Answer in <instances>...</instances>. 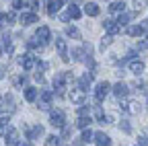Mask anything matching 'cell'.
Masks as SVG:
<instances>
[{"label":"cell","mask_w":148,"mask_h":146,"mask_svg":"<svg viewBox=\"0 0 148 146\" xmlns=\"http://www.w3.org/2000/svg\"><path fill=\"white\" fill-rule=\"evenodd\" d=\"M35 37H37V41H39L41 45H45L49 39H51V31H49V27H39V29H37V33H35Z\"/></svg>","instance_id":"obj_6"},{"label":"cell","mask_w":148,"mask_h":146,"mask_svg":"<svg viewBox=\"0 0 148 146\" xmlns=\"http://www.w3.org/2000/svg\"><path fill=\"white\" fill-rule=\"evenodd\" d=\"M111 39H113V37H111V35H105V37L101 39V49H105L109 43H111Z\"/></svg>","instance_id":"obj_35"},{"label":"cell","mask_w":148,"mask_h":146,"mask_svg":"<svg viewBox=\"0 0 148 146\" xmlns=\"http://www.w3.org/2000/svg\"><path fill=\"white\" fill-rule=\"evenodd\" d=\"M49 123L53 127H66V115L62 109H56V111H49Z\"/></svg>","instance_id":"obj_1"},{"label":"cell","mask_w":148,"mask_h":146,"mask_svg":"<svg viewBox=\"0 0 148 146\" xmlns=\"http://www.w3.org/2000/svg\"><path fill=\"white\" fill-rule=\"evenodd\" d=\"M84 97H86V90H82L80 86L72 88V93H70V99H72V103H76V105H84Z\"/></svg>","instance_id":"obj_8"},{"label":"cell","mask_w":148,"mask_h":146,"mask_svg":"<svg viewBox=\"0 0 148 146\" xmlns=\"http://www.w3.org/2000/svg\"><path fill=\"white\" fill-rule=\"evenodd\" d=\"M37 95H39V90H37V88H33V86H27V88H25V99H27L29 103L37 101Z\"/></svg>","instance_id":"obj_22"},{"label":"cell","mask_w":148,"mask_h":146,"mask_svg":"<svg viewBox=\"0 0 148 146\" xmlns=\"http://www.w3.org/2000/svg\"><path fill=\"white\" fill-rule=\"evenodd\" d=\"M45 146H60V136H56V134L47 136V140H45Z\"/></svg>","instance_id":"obj_28"},{"label":"cell","mask_w":148,"mask_h":146,"mask_svg":"<svg viewBox=\"0 0 148 146\" xmlns=\"http://www.w3.org/2000/svg\"><path fill=\"white\" fill-rule=\"evenodd\" d=\"M39 136H43V125H39V123L27 130V138H29V140H37Z\"/></svg>","instance_id":"obj_14"},{"label":"cell","mask_w":148,"mask_h":146,"mask_svg":"<svg viewBox=\"0 0 148 146\" xmlns=\"http://www.w3.org/2000/svg\"><path fill=\"white\" fill-rule=\"evenodd\" d=\"M27 80H29V76H27V74H21V76L14 78V84H16V86H23V84H27Z\"/></svg>","instance_id":"obj_32"},{"label":"cell","mask_w":148,"mask_h":146,"mask_svg":"<svg viewBox=\"0 0 148 146\" xmlns=\"http://www.w3.org/2000/svg\"><path fill=\"white\" fill-rule=\"evenodd\" d=\"M92 78H95V72H86V74H82V76L78 78V86H80L82 90H86Z\"/></svg>","instance_id":"obj_16"},{"label":"cell","mask_w":148,"mask_h":146,"mask_svg":"<svg viewBox=\"0 0 148 146\" xmlns=\"http://www.w3.org/2000/svg\"><path fill=\"white\" fill-rule=\"evenodd\" d=\"M113 88L107 80H101L99 84H97V88H95V101L97 103H101V101H105V97H107V93Z\"/></svg>","instance_id":"obj_2"},{"label":"cell","mask_w":148,"mask_h":146,"mask_svg":"<svg viewBox=\"0 0 148 146\" xmlns=\"http://www.w3.org/2000/svg\"><path fill=\"white\" fill-rule=\"evenodd\" d=\"M95 144L97 146H111V138L105 132H97L95 134Z\"/></svg>","instance_id":"obj_17"},{"label":"cell","mask_w":148,"mask_h":146,"mask_svg":"<svg viewBox=\"0 0 148 146\" xmlns=\"http://www.w3.org/2000/svg\"><path fill=\"white\" fill-rule=\"evenodd\" d=\"M2 99H4V97H0V101H2Z\"/></svg>","instance_id":"obj_45"},{"label":"cell","mask_w":148,"mask_h":146,"mask_svg":"<svg viewBox=\"0 0 148 146\" xmlns=\"http://www.w3.org/2000/svg\"><path fill=\"white\" fill-rule=\"evenodd\" d=\"M109 10L113 14H121V12H125V2L123 0H113V2L109 4Z\"/></svg>","instance_id":"obj_15"},{"label":"cell","mask_w":148,"mask_h":146,"mask_svg":"<svg viewBox=\"0 0 148 146\" xmlns=\"http://www.w3.org/2000/svg\"><path fill=\"white\" fill-rule=\"evenodd\" d=\"M0 111H4L6 115H10V113L14 111V99H12L10 95H6V97L2 99V105H0Z\"/></svg>","instance_id":"obj_11"},{"label":"cell","mask_w":148,"mask_h":146,"mask_svg":"<svg viewBox=\"0 0 148 146\" xmlns=\"http://www.w3.org/2000/svg\"><path fill=\"white\" fill-rule=\"evenodd\" d=\"M27 6L31 8V12H35L37 8H39V0H27Z\"/></svg>","instance_id":"obj_34"},{"label":"cell","mask_w":148,"mask_h":146,"mask_svg":"<svg viewBox=\"0 0 148 146\" xmlns=\"http://www.w3.org/2000/svg\"><path fill=\"white\" fill-rule=\"evenodd\" d=\"M146 103H148V95H146ZM146 107H148V105H146Z\"/></svg>","instance_id":"obj_42"},{"label":"cell","mask_w":148,"mask_h":146,"mask_svg":"<svg viewBox=\"0 0 148 146\" xmlns=\"http://www.w3.org/2000/svg\"><path fill=\"white\" fill-rule=\"evenodd\" d=\"M60 8H62V0H49L47 2V14L49 16H53Z\"/></svg>","instance_id":"obj_19"},{"label":"cell","mask_w":148,"mask_h":146,"mask_svg":"<svg viewBox=\"0 0 148 146\" xmlns=\"http://www.w3.org/2000/svg\"><path fill=\"white\" fill-rule=\"evenodd\" d=\"M56 49H58L62 62H70V56H68V47H66V41L62 37H56Z\"/></svg>","instance_id":"obj_5"},{"label":"cell","mask_w":148,"mask_h":146,"mask_svg":"<svg viewBox=\"0 0 148 146\" xmlns=\"http://www.w3.org/2000/svg\"><path fill=\"white\" fill-rule=\"evenodd\" d=\"M111 90H113V95L117 97V99H125L127 97V93H130V86L125 84V82H117V84H113V88H111Z\"/></svg>","instance_id":"obj_7"},{"label":"cell","mask_w":148,"mask_h":146,"mask_svg":"<svg viewBox=\"0 0 148 146\" xmlns=\"http://www.w3.org/2000/svg\"><path fill=\"white\" fill-rule=\"evenodd\" d=\"M132 19H134V12H121V14L117 16V25H119V27H125Z\"/></svg>","instance_id":"obj_21"},{"label":"cell","mask_w":148,"mask_h":146,"mask_svg":"<svg viewBox=\"0 0 148 146\" xmlns=\"http://www.w3.org/2000/svg\"><path fill=\"white\" fill-rule=\"evenodd\" d=\"M21 4H23V0H12V8H14V10H18V8H23Z\"/></svg>","instance_id":"obj_36"},{"label":"cell","mask_w":148,"mask_h":146,"mask_svg":"<svg viewBox=\"0 0 148 146\" xmlns=\"http://www.w3.org/2000/svg\"><path fill=\"white\" fill-rule=\"evenodd\" d=\"M4 142L6 146H21V140H18V132L14 127H8V132L4 134Z\"/></svg>","instance_id":"obj_4"},{"label":"cell","mask_w":148,"mask_h":146,"mask_svg":"<svg viewBox=\"0 0 148 146\" xmlns=\"http://www.w3.org/2000/svg\"><path fill=\"white\" fill-rule=\"evenodd\" d=\"M18 64L23 66L25 72H31L33 68H37V60L31 56V53H25V56H21V58H18Z\"/></svg>","instance_id":"obj_3"},{"label":"cell","mask_w":148,"mask_h":146,"mask_svg":"<svg viewBox=\"0 0 148 146\" xmlns=\"http://www.w3.org/2000/svg\"><path fill=\"white\" fill-rule=\"evenodd\" d=\"M8 115H4V117H0V136H4L6 132H8Z\"/></svg>","instance_id":"obj_26"},{"label":"cell","mask_w":148,"mask_h":146,"mask_svg":"<svg viewBox=\"0 0 148 146\" xmlns=\"http://www.w3.org/2000/svg\"><path fill=\"white\" fill-rule=\"evenodd\" d=\"M4 78V66H0V80Z\"/></svg>","instance_id":"obj_41"},{"label":"cell","mask_w":148,"mask_h":146,"mask_svg":"<svg viewBox=\"0 0 148 146\" xmlns=\"http://www.w3.org/2000/svg\"><path fill=\"white\" fill-rule=\"evenodd\" d=\"M78 117H90V107L88 105H80L78 107Z\"/></svg>","instance_id":"obj_29"},{"label":"cell","mask_w":148,"mask_h":146,"mask_svg":"<svg viewBox=\"0 0 148 146\" xmlns=\"http://www.w3.org/2000/svg\"><path fill=\"white\" fill-rule=\"evenodd\" d=\"M103 27H105V31H107V35H117L119 31H121V27L117 25V21H113V19H105V23H103Z\"/></svg>","instance_id":"obj_10"},{"label":"cell","mask_w":148,"mask_h":146,"mask_svg":"<svg viewBox=\"0 0 148 146\" xmlns=\"http://www.w3.org/2000/svg\"><path fill=\"white\" fill-rule=\"evenodd\" d=\"M119 127L123 130V134H130V132H132V125H130V121H127V119H121Z\"/></svg>","instance_id":"obj_33"},{"label":"cell","mask_w":148,"mask_h":146,"mask_svg":"<svg viewBox=\"0 0 148 146\" xmlns=\"http://www.w3.org/2000/svg\"><path fill=\"white\" fill-rule=\"evenodd\" d=\"M0 16H2V14H0Z\"/></svg>","instance_id":"obj_46"},{"label":"cell","mask_w":148,"mask_h":146,"mask_svg":"<svg viewBox=\"0 0 148 146\" xmlns=\"http://www.w3.org/2000/svg\"><path fill=\"white\" fill-rule=\"evenodd\" d=\"M0 56H2V49H0Z\"/></svg>","instance_id":"obj_44"},{"label":"cell","mask_w":148,"mask_h":146,"mask_svg":"<svg viewBox=\"0 0 148 146\" xmlns=\"http://www.w3.org/2000/svg\"><path fill=\"white\" fill-rule=\"evenodd\" d=\"M12 23H14V12H6V14L0 16V29H2V27H8V25H12Z\"/></svg>","instance_id":"obj_20"},{"label":"cell","mask_w":148,"mask_h":146,"mask_svg":"<svg viewBox=\"0 0 148 146\" xmlns=\"http://www.w3.org/2000/svg\"><path fill=\"white\" fill-rule=\"evenodd\" d=\"M51 99H53V93L51 90H41V97H39V109H49V105H51Z\"/></svg>","instance_id":"obj_9"},{"label":"cell","mask_w":148,"mask_h":146,"mask_svg":"<svg viewBox=\"0 0 148 146\" xmlns=\"http://www.w3.org/2000/svg\"><path fill=\"white\" fill-rule=\"evenodd\" d=\"M127 35H130V37H140V35H144L142 25H132V27H127Z\"/></svg>","instance_id":"obj_23"},{"label":"cell","mask_w":148,"mask_h":146,"mask_svg":"<svg viewBox=\"0 0 148 146\" xmlns=\"http://www.w3.org/2000/svg\"><path fill=\"white\" fill-rule=\"evenodd\" d=\"M142 29H144V33H146V31H148V19H146V21H144V23H142Z\"/></svg>","instance_id":"obj_40"},{"label":"cell","mask_w":148,"mask_h":146,"mask_svg":"<svg viewBox=\"0 0 148 146\" xmlns=\"http://www.w3.org/2000/svg\"><path fill=\"white\" fill-rule=\"evenodd\" d=\"M90 140H95V134L86 127V130H82V142H90Z\"/></svg>","instance_id":"obj_30"},{"label":"cell","mask_w":148,"mask_h":146,"mask_svg":"<svg viewBox=\"0 0 148 146\" xmlns=\"http://www.w3.org/2000/svg\"><path fill=\"white\" fill-rule=\"evenodd\" d=\"M84 12L88 16H99V6L95 2H88V4H84Z\"/></svg>","instance_id":"obj_24"},{"label":"cell","mask_w":148,"mask_h":146,"mask_svg":"<svg viewBox=\"0 0 148 146\" xmlns=\"http://www.w3.org/2000/svg\"><path fill=\"white\" fill-rule=\"evenodd\" d=\"M21 146H31V144H21Z\"/></svg>","instance_id":"obj_43"},{"label":"cell","mask_w":148,"mask_h":146,"mask_svg":"<svg viewBox=\"0 0 148 146\" xmlns=\"http://www.w3.org/2000/svg\"><path fill=\"white\" fill-rule=\"evenodd\" d=\"M60 19H62V21H64V23H66V21H70V14H68V12H64V14H62V16H60Z\"/></svg>","instance_id":"obj_38"},{"label":"cell","mask_w":148,"mask_h":146,"mask_svg":"<svg viewBox=\"0 0 148 146\" xmlns=\"http://www.w3.org/2000/svg\"><path fill=\"white\" fill-rule=\"evenodd\" d=\"M130 72H132V74H136V76H140L142 72H144V62L132 60V62H130Z\"/></svg>","instance_id":"obj_18"},{"label":"cell","mask_w":148,"mask_h":146,"mask_svg":"<svg viewBox=\"0 0 148 146\" xmlns=\"http://www.w3.org/2000/svg\"><path fill=\"white\" fill-rule=\"evenodd\" d=\"M88 123H90V117H78V119H76V125L82 127V130H86Z\"/></svg>","instance_id":"obj_31"},{"label":"cell","mask_w":148,"mask_h":146,"mask_svg":"<svg viewBox=\"0 0 148 146\" xmlns=\"http://www.w3.org/2000/svg\"><path fill=\"white\" fill-rule=\"evenodd\" d=\"M119 107L123 109L125 113H138V103L136 101H119Z\"/></svg>","instance_id":"obj_12"},{"label":"cell","mask_w":148,"mask_h":146,"mask_svg":"<svg viewBox=\"0 0 148 146\" xmlns=\"http://www.w3.org/2000/svg\"><path fill=\"white\" fill-rule=\"evenodd\" d=\"M18 23L21 25H33V23H37V14L35 12H21Z\"/></svg>","instance_id":"obj_13"},{"label":"cell","mask_w":148,"mask_h":146,"mask_svg":"<svg viewBox=\"0 0 148 146\" xmlns=\"http://www.w3.org/2000/svg\"><path fill=\"white\" fill-rule=\"evenodd\" d=\"M66 35L72 37V39H80V31L76 27H66Z\"/></svg>","instance_id":"obj_27"},{"label":"cell","mask_w":148,"mask_h":146,"mask_svg":"<svg viewBox=\"0 0 148 146\" xmlns=\"http://www.w3.org/2000/svg\"><path fill=\"white\" fill-rule=\"evenodd\" d=\"M138 142H140V146H148V138H146V136H140Z\"/></svg>","instance_id":"obj_37"},{"label":"cell","mask_w":148,"mask_h":146,"mask_svg":"<svg viewBox=\"0 0 148 146\" xmlns=\"http://www.w3.org/2000/svg\"><path fill=\"white\" fill-rule=\"evenodd\" d=\"M68 14H70V19H74V21H76V19H80V16H82L80 8H78L76 4H70V6H68Z\"/></svg>","instance_id":"obj_25"},{"label":"cell","mask_w":148,"mask_h":146,"mask_svg":"<svg viewBox=\"0 0 148 146\" xmlns=\"http://www.w3.org/2000/svg\"><path fill=\"white\" fill-rule=\"evenodd\" d=\"M146 47H148V41H142V43L138 45V49H146Z\"/></svg>","instance_id":"obj_39"}]
</instances>
